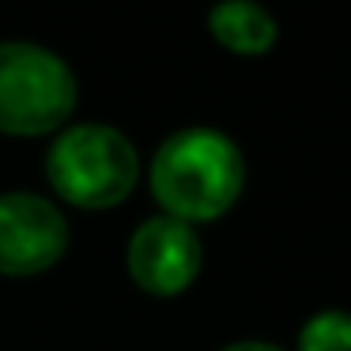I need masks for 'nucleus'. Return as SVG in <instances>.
I'll use <instances>...</instances> for the list:
<instances>
[{
  "instance_id": "nucleus-1",
  "label": "nucleus",
  "mask_w": 351,
  "mask_h": 351,
  "mask_svg": "<svg viewBox=\"0 0 351 351\" xmlns=\"http://www.w3.org/2000/svg\"><path fill=\"white\" fill-rule=\"evenodd\" d=\"M245 185L242 147L219 129H178L152 159V193L182 223H212L234 208Z\"/></svg>"
},
{
  "instance_id": "nucleus-2",
  "label": "nucleus",
  "mask_w": 351,
  "mask_h": 351,
  "mask_svg": "<svg viewBox=\"0 0 351 351\" xmlns=\"http://www.w3.org/2000/svg\"><path fill=\"white\" fill-rule=\"evenodd\" d=\"M46 178L61 200L87 212L114 208L136 189L140 155L121 129L102 121H84L64 129L49 144Z\"/></svg>"
},
{
  "instance_id": "nucleus-3",
  "label": "nucleus",
  "mask_w": 351,
  "mask_h": 351,
  "mask_svg": "<svg viewBox=\"0 0 351 351\" xmlns=\"http://www.w3.org/2000/svg\"><path fill=\"white\" fill-rule=\"evenodd\" d=\"M76 106L69 61L38 42H0V132L46 136Z\"/></svg>"
},
{
  "instance_id": "nucleus-4",
  "label": "nucleus",
  "mask_w": 351,
  "mask_h": 351,
  "mask_svg": "<svg viewBox=\"0 0 351 351\" xmlns=\"http://www.w3.org/2000/svg\"><path fill=\"white\" fill-rule=\"evenodd\" d=\"M69 250V219L49 197L0 193V276H38Z\"/></svg>"
},
{
  "instance_id": "nucleus-5",
  "label": "nucleus",
  "mask_w": 351,
  "mask_h": 351,
  "mask_svg": "<svg viewBox=\"0 0 351 351\" xmlns=\"http://www.w3.org/2000/svg\"><path fill=\"white\" fill-rule=\"evenodd\" d=\"M204 265V245L189 223L174 215L144 219L129 238V276L147 295H182Z\"/></svg>"
},
{
  "instance_id": "nucleus-6",
  "label": "nucleus",
  "mask_w": 351,
  "mask_h": 351,
  "mask_svg": "<svg viewBox=\"0 0 351 351\" xmlns=\"http://www.w3.org/2000/svg\"><path fill=\"white\" fill-rule=\"evenodd\" d=\"M208 31L223 49H230L238 57H261L280 38L272 12L257 0H219V4H212Z\"/></svg>"
},
{
  "instance_id": "nucleus-7",
  "label": "nucleus",
  "mask_w": 351,
  "mask_h": 351,
  "mask_svg": "<svg viewBox=\"0 0 351 351\" xmlns=\"http://www.w3.org/2000/svg\"><path fill=\"white\" fill-rule=\"evenodd\" d=\"M298 351H351V313L317 310L298 328Z\"/></svg>"
},
{
  "instance_id": "nucleus-8",
  "label": "nucleus",
  "mask_w": 351,
  "mask_h": 351,
  "mask_svg": "<svg viewBox=\"0 0 351 351\" xmlns=\"http://www.w3.org/2000/svg\"><path fill=\"white\" fill-rule=\"evenodd\" d=\"M223 351H283V348H276L268 340H238V343H227Z\"/></svg>"
}]
</instances>
